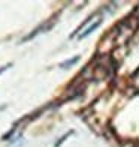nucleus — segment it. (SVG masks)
Here are the masks:
<instances>
[{
  "instance_id": "f257e3e1",
  "label": "nucleus",
  "mask_w": 139,
  "mask_h": 147,
  "mask_svg": "<svg viewBox=\"0 0 139 147\" xmlns=\"http://www.w3.org/2000/svg\"><path fill=\"white\" fill-rule=\"evenodd\" d=\"M100 24H102V20H97V21H96L94 24H91L90 27H88L87 30H85L84 33H81V35H79V39H82V38H85V36L91 35V33H93V30H96V29H97V27H99V26H100Z\"/></svg>"
},
{
  "instance_id": "f03ea898",
  "label": "nucleus",
  "mask_w": 139,
  "mask_h": 147,
  "mask_svg": "<svg viewBox=\"0 0 139 147\" xmlns=\"http://www.w3.org/2000/svg\"><path fill=\"white\" fill-rule=\"evenodd\" d=\"M78 62H79V56H75L74 59H69V60H66V62L60 63V68H63V69H67L69 66L75 65V63H78Z\"/></svg>"
},
{
  "instance_id": "7ed1b4c3",
  "label": "nucleus",
  "mask_w": 139,
  "mask_h": 147,
  "mask_svg": "<svg viewBox=\"0 0 139 147\" xmlns=\"http://www.w3.org/2000/svg\"><path fill=\"white\" fill-rule=\"evenodd\" d=\"M9 68H12V63H8L6 66H3V68H0V75H2V74H3L5 71H8Z\"/></svg>"
},
{
  "instance_id": "20e7f679",
  "label": "nucleus",
  "mask_w": 139,
  "mask_h": 147,
  "mask_svg": "<svg viewBox=\"0 0 139 147\" xmlns=\"http://www.w3.org/2000/svg\"><path fill=\"white\" fill-rule=\"evenodd\" d=\"M70 134H72V132H67V134H66V135H64V137H61V138H60V141H58V143L55 144V147H58V146H60V144H61V143L64 141V140H66V137H69V135H70Z\"/></svg>"
}]
</instances>
